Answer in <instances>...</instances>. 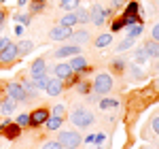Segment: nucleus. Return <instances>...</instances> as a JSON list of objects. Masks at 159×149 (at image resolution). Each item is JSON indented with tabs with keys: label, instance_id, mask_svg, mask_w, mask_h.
Masks as SVG:
<instances>
[{
	"label": "nucleus",
	"instance_id": "obj_47",
	"mask_svg": "<svg viewBox=\"0 0 159 149\" xmlns=\"http://www.w3.org/2000/svg\"><path fill=\"white\" fill-rule=\"evenodd\" d=\"M112 4L115 7H121V4H125V0H112Z\"/></svg>",
	"mask_w": 159,
	"mask_h": 149
},
{
	"label": "nucleus",
	"instance_id": "obj_29",
	"mask_svg": "<svg viewBox=\"0 0 159 149\" xmlns=\"http://www.w3.org/2000/svg\"><path fill=\"white\" fill-rule=\"evenodd\" d=\"M142 30H144V28H142V24L138 22V24H134V26H132V30H129V36H132V38L140 36V34H142Z\"/></svg>",
	"mask_w": 159,
	"mask_h": 149
},
{
	"label": "nucleus",
	"instance_id": "obj_28",
	"mask_svg": "<svg viewBox=\"0 0 159 149\" xmlns=\"http://www.w3.org/2000/svg\"><path fill=\"white\" fill-rule=\"evenodd\" d=\"M17 126H19V128L30 126V115H28V113H19V115H17Z\"/></svg>",
	"mask_w": 159,
	"mask_h": 149
},
{
	"label": "nucleus",
	"instance_id": "obj_19",
	"mask_svg": "<svg viewBox=\"0 0 159 149\" xmlns=\"http://www.w3.org/2000/svg\"><path fill=\"white\" fill-rule=\"evenodd\" d=\"M32 49H34V43L32 41H19V45H17V53L19 55H28Z\"/></svg>",
	"mask_w": 159,
	"mask_h": 149
},
{
	"label": "nucleus",
	"instance_id": "obj_27",
	"mask_svg": "<svg viewBox=\"0 0 159 149\" xmlns=\"http://www.w3.org/2000/svg\"><path fill=\"white\" fill-rule=\"evenodd\" d=\"M60 7L64 11H74L79 7V0H60Z\"/></svg>",
	"mask_w": 159,
	"mask_h": 149
},
{
	"label": "nucleus",
	"instance_id": "obj_39",
	"mask_svg": "<svg viewBox=\"0 0 159 149\" xmlns=\"http://www.w3.org/2000/svg\"><path fill=\"white\" fill-rule=\"evenodd\" d=\"M151 32H153V41H157V43H159V24L153 26V30H151Z\"/></svg>",
	"mask_w": 159,
	"mask_h": 149
},
{
	"label": "nucleus",
	"instance_id": "obj_41",
	"mask_svg": "<svg viewBox=\"0 0 159 149\" xmlns=\"http://www.w3.org/2000/svg\"><path fill=\"white\" fill-rule=\"evenodd\" d=\"M153 130H155V134L159 137V117H157V119H153Z\"/></svg>",
	"mask_w": 159,
	"mask_h": 149
},
{
	"label": "nucleus",
	"instance_id": "obj_11",
	"mask_svg": "<svg viewBox=\"0 0 159 149\" xmlns=\"http://www.w3.org/2000/svg\"><path fill=\"white\" fill-rule=\"evenodd\" d=\"M72 74H74V70L70 68V64H57V66H55V77L61 79V81H64V79H70Z\"/></svg>",
	"mask_w": 159,
	"mask_h": 149
},
{
	"label": "nucleus",
	"instance_id": "obj_14",
	"mask_svg": "<svg viewBox=\"0 0 159 149\" xmlns=\"http://www.w3.org/2000/svg\"><path fill=\"white\" fill-rule=\"evenodd\" d=\"M30 70H32V74H34V77H36V74H43V73H47V64H45V60H43V58H38V60H34V62H32Z\"/></svg>",
	"mask_w": 159,
	"mask_h": 149
},
{
	"label": "nucleus",
	"instance_id": "obj_18",
	"mask_svg": "<svg viewBox=\"0 0 159 149\" xmlns=\"http://www.w3.org/2000/svg\"><path fill=\"white\" fill-rule=\"evenodd\" d=\"M74 17H76V24H87V22H89V11L76 7V9H74Z\"/></svg>",
	"mask_w": 159,
	"mask_h": 149
},
{
	"label": "nucleus",
	"instance_id": "obj_33",
	"mask_svg": "<svg viewBox=\"0 0 159 149\" xmlns=\"http://www.w3.org/2000/svg\"><path fill=\"white\" fill-rule=\"evenodd\" d=\"M43 9H45V0H34L32 2V11L34 13H40Z\"/></svg>",
	"mask_w": 159,
	"mask_h": 149
},
{
	"label": "nucleus",
	"instance_id": "obj_12",
	"mask_svg": "<svg viewBox=\"0 0 159 149\" xmlns=\"http://www.w3.org/2000/svg\"><path fill=\"white\" fill-rule=\"evenodd\" d=\"M15 109H17V102L13 98H2L0 100V113H4V115H9V113H15Z\"/></svg>",
	"mask_w": 159,
	"mask_h": 149
},
{
	"label": "nucleus",
	"instance_id": "obj_44",
	"mask_svg": "<svg viewBox=\"0 0 159 149\" xmlns=\"http://www.w3.org/2000/svg\"><path fill=\"white\" fill-rule=\"evenodd\" d=\"M96 143H104V132H100V134H96Z\"/></svg>",
	"mask_w": 159,
	"mask_h": 149
},
{
	"label": "nucleus",
	"instance_id": "obj_16",
	"mask_svg": "<svg viewBox=\"0 0 159 149\" xmlns=\"http://www.w3.org/2000/svg\"><path fill=\"white\" fill-rule=\"evenodd\" d=\"M19 83L24 85L25 94H28V98H36V96H38V89H36V85H34V81H28V79H24V81H19Z\"/></svg>",
	"mask_w": 159,
	"mask_h": 149
},
{
	"label": "nucleus",
	"instance_id": "obj_35",
	"mask_svg": "<svg viewBox=\"0 0 159 149\" xmlns=\"http://www.w3.org/2000/svg\"><path fill=\"white\" fill-rule=\"evenodd\" d=\"M147 58H148V55H147V51H144V49L136 51V62H138V64H142L144 60H147Z\"/></svg>",
	"mask_w": 159,
	"mask_h": 149
},
{
	"label": "nucleus",
	"instance_id": "obj_51",
	"mask_svg": "<svg viewBox=\"0 0 159 149\" xmlns=\"http://www.w3.org/2000/svg\"><path fill=\"white\" fill-rule=\"evenodd\" d=\"M157 2H159V0H157Z\"/></svg>",
	"mask_w": 159,
	"mask_h": 149
},
{
	"label": "nucleus",
	"instance_id": "obj_7",
	"mask_svg": "<svg viewBox=\"0 0 159 149\" xmlns=\"http://www.w3.org/2000/svg\"><path fill=\"white\" fill-rule=\"evenodd\" d=\"M70 34H72V28H66V26H57L49 30L51 41H66V38H70Z\"/></svg>",
	"mask_w": 159,
	"mask_h": 149
},
{
	"label": "nucleus",
	"instance_id": "obj_1",
	"mask_svg": "<svg viewBox=\"0 0 159 149\" xmlns=\"http://www.w3.org/2000/svg\"><path fill=\"white\" fill-rule=\"evenodd\" d=\"M96 122V117H93V113L83 109V107H79V109H74L70 113V124L76 126V128H87V126H91Z\"/></svg>",
	"mask_w": 159,
	"mask_h": 149
},
{
	"label": "nucleus",
	"instance_id": "obj_46",
	"mask_svg": "<svg viewBox=\"0 0 159 149\" xmlns=\"http://www.w3.org/2000/svg\"><path fill=\"white\" fill-rule=\"evenodd\" d=\"M85 143H96V134H89V137L85 138Z\"/></svg>",
	"mask_w": 159,
	"mask_h": 149
},
{
	"label": "nucleus",
	"instance_id": "obj_42",
	"mask_svg": "<svg viewBox=\"0 0 159 149\" xmlns=\"http://www.w3.org/2000/svg\"><path fill=\"white\" fill-rule=\"evenodd\" d=\"M121 28H123V24H121V22H115V24H112V32H119Z\"/></svg>",
	"mask_w": 159,
	"mask_h": 149
},
{
	"label": "nucleus",
	"instance_id": "obj_48",
	"mask_svg": "<svg viewBox=\"0 0 159 149\" xmlns=\"http://www.w3.org/2000/svg\"><path fill=\"white\" fill-rule=\"evenodd\" d=\"M17 4H19V7H24V4H28V0H17Z\"/></svg>",
	"mask_w": 159,
	"mask_h": 149
},
{
	"label": "nucleus",
	"instance_id": "obj_15",
	"mask_svg": "<svg viewBox=\"0 0 159 149\" xmlns=\"http://www.w3.org/2000/svg\"><path fill=\"white\" fill-rule=\"evenodd\" d=\"M89 41V32L87 30H81V32H72L70 34V43L72 45H79V43H87Z\"/></svg>",
	"mask_w": 159,
	"mask_h": 149
},
{
	"label": "nucleus",
	"instance_id": "obj_25",
	"mask_svg": "<svg viewBox=\"0 0 159 149\" xmlns=\"http://www.w3.org/2000/svg\"><path fill=\"white\" fill-rule=\"evenodd\" d=\"M98 104H100V109H117L119 107V100H112V98H102V100H98Z\"/></svg>",
	"mask_w": 159,
	"mask_h": 149
},
{
	"label": "nucleus",
	"instance_id": "obj_34",
	"mask_svg": "<svg viewBox=\"0 0 159 149\" xmlns=\"http://www.w3.org/2000/svg\"><path fill=\"white\" fill-rule=\"evenodd\" d=\"M40 149H64V147H61L57 141H47V143H45V145H43Z\"/></svg>",
	"mask_w": 159,
	"mask_h": 149
},
{
	"label": "nucleus",
	"instance_id": "obj_43",
	"mask_svg": "<svg viewBox=\"0 0 159 149\" xmlns=\"http://www.w3.org/2000/svg\"><path fill=\"white\" fill-rule=\"evenodd\" d=\"M9 43H11V38L2 36V38H0V49H2V47H4V45H9Z\"/></svg>",
	"mask_w": 159,
	"mask_h": 149
},
{
	"label": "nucleus",
	"instance_id": "obj_31",
	"mask_svg": "<svg viewBox=\"0 0 159 149\" xmlns=\"http://www.w3.org/2000/svg\"><path fill=\"white\" fill-rule=\"evenodd\" d=\"M138 11H140L138 2H129V4H127V9H125V13H127V15H138Z\"/></svg>",
	"mask_w": 159,
	"mask_h": 149
},
{
	"label": "nucleus",
	"instance_id": "obj_24",
	"mask_svg": "<svg viewBox=\"0 0 159 149\" xmlns=\"http://www.w3.org/2000/svg\"><path fill=\"white\" fill-rule=\"evenodd\" d=\"M76 24V17H74V11H68L64 17H61L60 26H66V28H72V26Z\"/></svg>",
	"mask_w": 159,
	"mask_h": 149
},
{
	"label": "nucleus",
	"instance_id": "obj_21",
	"mask_svg": "<svg viewBox=\"0 0 159 149\" xmlns=\"http://www.w3.org/2000/svg\"><path fill=\"white\" fill-rule=\"evenodd\" d=\"M49 74L47 73H43V74H36V77H34V85H36V89H45V87H47V83H49Z\"/></svg>",
	"mask_w": 159,
	"mask_h": 149
},
{
	"label": "nucleus",
	"instance_id": "obj_23",
	"mask_svg": "<svg viewBox=\"0 0 159 149\" xmlns=\"http://www.w3.org/2000/svg\"><path fill=\"white\" fill-rule=\"evenodd\" d=\"M110 43H112V36H110V34H100V36L96 38V47H98V49H104V47H108Z\"/></svg>",
	"mask_w": 159,
	"mask_h": 149
},
{
	"label": "nucleus",
	"instance_id": "obj_50",
	"mask_svg": "<svg viewBox=\"0 0 159 149\" xmlns=\"http://www.w3.org/2000/svg\"><path fill=\"white\" fill-rule=\"evenodd\" d=\"M0 2H4V0H0Z\"/></svg>",
	"mask_w": 159,
	"mask_h": 149
},
{
	"label": "nucleus",
	"instance_id": "obj_38",
	"mask_svg": "<svg viewBox=\"0 0 159 149\" xmlns=\"http://www.w3.org/2000/svg\"><path fill=\"white\" fill-rule=\"evenodd\" d=\"M79 92H81V94H89V83H85V81L79 83Z\"/></svg>",
	"mask_w": 159,
	"mask_h": 149
},
{
	"label": "nucleus",
	"instance_id": "obj_36",
	"mask_svg": "<svg viewBox=\"0 0 159 149\" xmlns=\"http://www.w3.org/2000/svg\"><path fill=\"white\" fill-rule=\"evenodd\" d=\"M15 19H17V24H21V26L30 24V17H28V15H19V13H17V15H15Z\"/></svg>",
	"mask_w": 159,
	"mask_h": 149
},
{
	"label": "nucleus",
	"instance_id": "obj_5",
	"mask_svg": "<svg viewBox=\"0 0 159 149\" xmlns=\"http://www.w3.org/2000/svg\"><path fill=\"white\" fill-rule=\"evenodd\" d=\"M17 45L15 43H9V45H4L2 49H0V62L2 64H11L17 60Z\"/></svg>",
	"mask_w": 159,
	"mask_h": 149
},
{
	"label": "nucleus",
	"instance_id": "obj_37",
	"mask_svg": "<svg viewBox=\"0 0 159 149\" xmlns=\"http://www.w3.org/2000/svg\"><path fill=\"white\" fill-rule=\"evenodd\" d=\"M132 74H134L136 79H142V77H144V74H142V70H140L138 66H132Z\"/></svg>",
	"mask_w": 159,
	"mask_h": 149
},
{
	"label": "nucleus",
	"instance_id": "obj_3",
	"mask_svg": "<svg viewBox=\"0 0 159 149\" xmlns=\"http://www.w3.org/2000/svg\"><path fill=\"white\" fill-rule=\"evenodd\" d=\"M93 89H96L98 96H106L110 89H112V77L108 73H100L93 79Z\"/></svg>",
	"mask_w": 159,
	"mask_h": 149
},
{
	"label": "nucleus",
	"instance_id": "obj_45",
	"mask_svg": "<svg viewBox=\"0 0 159 149\" xmlns=\"http://www.w3.org/2000/svg\"><path fill=\"white\" fill-rule=\"evenodd\" d=\"M4 17H7L4 11H0V30H2V26H4Z\"/></svg>",
	"mask_w": 159,
	"mask_h": 149
},
{
	"label": "nucleus",
	"instance_id": "obj_4",
	"mask_svg": "<svg viewBox=\"0 0 159 149\" xmlns=\"http://www.w3.org/2000/svg\"><path fill=\"white\" fill-rule=\"evenodd\" d=\"M7 96L9 98H13L15 102H28V94H25L24 85L19 83V81H11L9 85H7Z\"/></svg>",
	"mask_w": 159,
	"mask_h": 149
},
{
	"label": "nucleus",
	"instance_id": "obj_32",
	"mask_svg": "<svg viewBox=\"0 0 159 149\" xmlns=\"http://www.w3.org/2000/svg\"><path fill=\"white\" fill-rule=\"evenodd\" d=\"M64 113H66V109H64L61 104H55V107H53V111H49V115H55V117H64Z\"/></svg>",
	"mask_w": 159,
	"mask_h": 149
},
{
	"label": "nucleus",
	"instance_id": "obj_13",
	"mask_svg": "<svg viewBox=\"0 0 159 149\" xmlns=\"http://www.w3.org/2000/svg\"><path fill=\"white\" fill-rule=\"evenodd\" d=\"M70 68L72 70H87V60L83 55H72V60H70Z\"/></svg>",
	"mask_w": 159,
	"mask_h": 149
},
{
	"label": "nucleus",
	"instance_id": "obj_20",
	"mask_svg": "<svg viewBox=\"0 0 159 149\" xmlns=\"http://www.w3.org/2000/svg\"><path fill=\"white\" fill-rule=\"evenodd\" d=\"M2 130H4V137L15 138V137H19V130H21V128H19L17 124H7L4 128H2Z\"/></svg>",
	"mask_w": 159,
	"mask_h": 149
},
{
	"label": "nucleus",
	"instance_id": "obj_2",
	"mask_svg": "<svg viewBox=\"0 0 159 149\" xmlns=\"http://www.w3.org/2000/svg\"><path fill=\"white\" fill-rule=\"evenodd\" d=\"M57 143L64 149H76V147H81L83 138H81V134L76 130H61L60 137H57Z\"/></svg>",
	"mask_w": 159,
	"mask_h": 149
},
{
	"label": "nucleus",
	"instance_id": "obj_49",
	"mask_svg": "<svg viewBox=\"0 0 159 149\" xmlns=\"http://www.w3.org/2000/svg\"><path fill=\"white\" fill-rule=\"evenodd\" d=\"M98 149H104V147H98Z\"/></svg>",
	"mask_w": 159,
	"mask_h": 149
},
{
	"label": "nucleus",
	"instance_id": "obj_26",
	"mask_svg": "<svg viewBox=\"0 0 159 149\" xmlns=\"http://www.w3.org/2000/svg\"><path fill=\"white\" fill-rule=\"evenodd\" d=\"M134 41L136 38H132V36H127V38H123L121 43L117 45V51L121 53V51H127V49H132V45H134Z\"/></svg>",
	"mask_w": 159,
	"mask_h": 149
},
{
	"label": "nucleus",
	"instance_id": "obj_30",
	"mask_svg": "<svg viewBox=\"0 0 159 149\" xmlns=\"http://www.w3.org/2000/svg\"><path fill=\"white\" fill-rule=\"evenodd\" d=\"M112 68H115L117 73H123V68H125V60H123V58H115V60H112Z\"/></svg>",
	"mask_w": 159,
	"mask_h": 149
},
{
	"label": "nucleus",
	"instance_id": "obj_17",
	"mask_svg": "<svg viewBox=\"0 0 159 149\" xmlns=\"http://www.w3.org/2000/svg\"><path fill=\"white\" fill-rule=\"evenodd\" d=\"M144 51H147L148 58H159V43L157 41H148L144 45Z\"/></svg>",
	"mask_w": 159,
	"mask_h": 149
},
{
	"label": "nucleus",
	"instance_id": "obj_6",
	"mask_svg": "<svg viewBox=\"0 0 159 149\" xmlns=\"http://www.w3.org/2000/svg\"><path fill=\"white\" fill-rule=\"evenodd\" d=\"M108 17V11L100 4H93L91 11H89V22H93L96 26H104V19Z\"/></svg>",
	"mask_w": 159,
	"mask_h": 149
},
{
	"label": "nucleus",
	"instance_id": "obj_9",
	"mask_svg": "<svg viewBox=\"0 0 159 149\" xmlns=\"http://www.w3.org/2000/svg\"><path fill=\"white\" fill-rule=\"evenodd\" d=\"M47 117H49V111L47 109H36V111L30 115V126H40L47 122Z\"/></svg>",
	"mask_w": 159,
	"mask_h": 149
},
{
	"label": "nucleus",
	"instance_id": "obj_8",
	"mask_svg": "<svg viewBox=\"0 0 159 149\" xmlns=\"http://www.w3.org/2000/svg\"><path fill=\"white\" fill-rule=\"evenodd\" d=\"M81 53V47L79 45H66V47H60V49H55L53 51V55L55 58H72V55H79Z\"/></svg>",
	"mask_w": 159,
	"mask_h": 149
},
{
	"label": "nucleus",
	"instance_id": "obj_22",
	"mask_svg": "<svg viewBox=\"0 0 159 149\" xmlns=\"http://www.w3.org/2000/svg\"><path fill=\"white\" fill-rule=\"evenodd\" d=\"M61 122H64V117H55V115H49L45 124H47V128H49V130H60Z\"/></svg>",
	"mask_w": 159,
	"mask_h": 149
},
{
	"label": "nucleus",
	"instance_id": "obj_40",
	"mask_svg": "<svg viewBox=\"0 0 159 149\" xmlns=\"http://www.w3.org/2000/svg\"><path fill=\"white\" fill-rule=\"evenodd\" d=\"M24 30H25V28H24L21 24H17V26H15V34H17V36H21V34H24Z\"/></svg>",
	"mask_w": 159,
	"mask_h": 149
},
{
	"label": "nucleus",
	"instance_id": "obj_10",
	"mask_svg": "<svg viewBox=\"0 0 159 149\" xmlns=\"http://www.w3.org/2000/svg\"><path fill=\"white\" fill-rule=\"evenodd\" d=\"M61 89H64L61 79H49V83H47V87H45V92H47L49 96H60Z\"/></svg>",
	"mask_w": 159,
	"mask_h": 149
}]
</instances>
